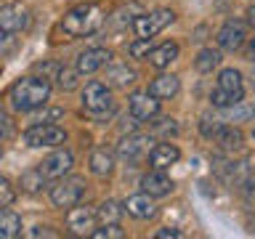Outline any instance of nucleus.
Instances as JSON below:
<instances>
[{"mask_svg": "<svg viewBox=\"0 0 255 239\" xmlns=\"http://www.w3.org/2000/svg\"><path fill=\"white\" fill-rule=\"evenodd\" d=\"M135 69L128 67V64H112V67L107 69V83L115 85V88H128L135 83Z\"/></svg>", "mask_w": 255, "mask_h": 239, "instance_id": "obj_21", "label": "nucleus"}, {"mask_svg": "<svg viewBox=\"0 0 255 239\" xmlns=\"http://www.w3.org/2000/svg\"><path fill=\"white\" fill-rule=\"evenodd\" d=\"M247 24H250V27L255 29V5L247 8Z\"/></svg>", "mask_w": 255, "mask_h": 239, "instance_id": "obj_34", "label": "nucleus"}, {"mask_svg": "<svg viewBox=\"0 0 255 239\" xmlns=\"http://www.w3.org/2000/svg\"><path fill=\"white\" fill-rule=\"evenodd\" d=\"M218 64H221V51L218 48H202V51L197 53V59H194V69L202 72V75H210L213 69H218Z\"/></svg>", "mask_w": 255, "mask_h": 239, "instance_id": "obj_23", "label": "nucleus"}, {"mask_svg": "<svg viewBox=\"0 0 255 239\" xmlns=\"http://www.w3.org/2000/svg\"><path fill=\"white\" fill-rule=\"evenodd\" d=\"M141 189L146 191L149 197H167L173 191V178L165 170H157L154 167V170H149L141 178Z\"/></svg>", "mask_w": 255, "mask_h": 239, "instance_id": "obj_17", "label": "nucleus"}, {"mask_svg": "<svg viewBox=\"0 0 255 239\" xmlns=\"http://www.w3.org/2000/svg\"><path fill=\"white\" fill-rule=\"evenodd\" d=\"M104 24V11L93 3H80L61 19V29L69 37H88Z\"/></svg>", "mask_w": 255, "mask_h": 239, "instance_id": "obj_2", "label": "nucleus"}, {"mask_svg": "<svg viewBox=\"0 0 255 239\" xmlns=\"http://www.w3.org/2000/svg\"><path fill=\"white\" fill-rule=\"evenodd\" d=\"M247 56H250V59H255V37L247 43Z\"/></svg>", "mask_w": 255, "mask_h": 239, "instance_id": "obj_35", "label": "nucleus"}, {"mask_svg": "<svg viewBox=\"0 0 255 239\" xmlns=\"http://www.w3.org/2000/svg\"><path fill=\"white\" fill-rule=\"evenodd\" d=\"M21 234V218L16 213L0 210V239H13Z\"/></svg>", "mask_w": 255, "mask_h": 239, "instance_id": "obj_24", "label": "nucleus"}, {"mask_svg": "<svg viewBox=\"0 0 255 239\" xmlns=\"http://www.w3.org/2000/svg\"><path fill=\"white\" fill-rule=\"evenodd\" d=\"M178 159H181V149L170 141L154 143V146L149 149V162H151V167H157V170H167V167L175 165Z\"/></svg>", "mask_w": 255, "mask_h": 239, "instance_id": "obj_16", "label": "nucleus"}, {"mask_svg": "<svg viewBox=\"0 0 255 239\" xmlns=\"http://www.w3.org/2000/svg\"><path fill=\"white\" fill-rule=\"evenodd\" d=\"M123 213H128L130 218L135 221H149L157 215V205H154V197H149L146 191L143 194H130L123 202Z\"/></svg>", "mask_w": 255, "mask_h": 239, "instance_id": "obj_14", "label": "nucleus"}, {"mask_svg": "<svg viewBox=\"0 0 255 239\" xmlns=\"http://www.w3.org/2000/svg\"><path fill=\"white\" fill-rule=\"evenodd\" d=\"M253 138H255V127H253Z\"/></svg>", "mask_w": 255, "mask_h": 239, "instance_id": "obj_36", "label": "nucleus"}, {"mask_svg": "<svg viewBox=\"0 0 255 239\" xmlns=\"http://www.w3.org/2000/svg\"><path fill=\"white\" fill-rule=\"evenodd\" d=\"M178 237H183L178 229H159L157 231V239H178Z\"/></svg>", "mask_w": 255, "mask_h": 239, "instance_id": "obj_33", "label": "nucleus"}, {"mask_svg": "<svg viewBox=\"0 0 255 239\" xmlns=\"http://www.w3.org/2000/svg\"><path fill=\"white\" fill-rule=\"evenodd\" d=\"M213 138L218 141L223 149H229V151L242 146V130H239V127H234V125H218V130H215Z\"/></svg>", "mask_w": 255, "mask_h": 239, "instance_id": "obj_22", "label": "nucleus"}, {"mask_svg": "<svg viewBox=\"0 0 255 239\" xmlns=\"http://www.w3.org/2000/svg\"><path fill=\"white\" fill-rule=\"evenodd\" d=\"M128 109H130V117L138 120V122H146V120H154L159 112V101L154 96H149L146 91H135L128 99Z\"/></svg>", "mask_w": 255, "mask_h": 239, "instance_id": "obj_11", "label": "nucleus"}, {"mask_svg": "<svg viewBox=\"0 0 255 239\" xmlns=\"http://www.w3.org/2000/svg\"><path fill=\"white\" fill-rule=\"evenodd\" d=\"M178 91H181V80L175 77V75H157V77L149 83V88H146V93L154 96L157 101L173 99Z\"/></svg>", "mask_w": 255, "mask_h": 239, "instance_id": "obj_18", "label": "nucleus"}, {"mask_svg": "<svg viewBox=\"0 0 255 239\" xmlns=\"http://www.w3.org/2000/svg\"><path fill=\"white\" fill-rule=\"evenodd\" d=\"M45 183V175L40 173V170H27L21 175V186L27 189V191H40V186Z\"/></svg>", "mask_w": 255, "mask_h": 239, "instance_id": "obj_29", "label": "nucleus"}, {"mask_svg": "<svg viewBox=\"0 0 255 239\" xmlns=\"http://www.w3.org/2000/svg\"><path fill=\"white\" fill-rule=\"evenodd\" d=\"M88 165H91V173H93V175L107 178V175H112V170H115V154H112L107 146H99V149L91 151Z\"/></svg>", "mask_w": 255, "mask_h": 239, "instance_id": "obj_20", "label": "nucleus"}, {"mask_svg": "<svg viewBox=\"0 0 255 239\" xmlns=\"http://www.w3.org/2000/svg\"><path fill=\"white\" fill-rule=\"evenodd\" d=\"M85 194V186H83V178H67V181H59L56 186H51V202L53 207H61V210H69L75 207Z\"/></svg>", "mask_w": 255, "mask_h": 239, "instance_id": "obj_7", "label": "nucleus"}, {"mask_svg": "<svg viewBox=\"0 0 255 239\" xmlns=\"http://www.w3.org/2000/svg\"><path fill=\"white\" fill-rule=\"evenodd\" d=\"M149 143L151 138L149 135H143V133H133V135H128V138L120 141V146H117V154L125 159V162H141L143 157L149 154Z\"/></svg>", "mask_w": 255, "mask_h": 239, "instance_id": "obj_13", "label": "nucleus"}, {"mask_svg": "<svg viewBox=\"0 0 255 239\" xmlns=\"http://www.w3.org/2000/svg\"><path fill=\"white\" fill-rule=\"evenodd\" d=\"M96 215H99V221H104V223H117L120 215H123V205H117L115 199H107V202L99 205Z\"/></svg>", "mask_w": 255, "mask_h": 239, "instance_id": "obj_25", "label": "nucleus"}, {"mask_svg": "<svg viewBox=\"0 0 255 239\" xmlns=\"http://www.w3.org/2000/svg\"><path fill=\"white\" fill-rule=\"evenodd\" d=\"M173 19H175V13L170 8H157L151 13H138L133 19V32H135V37H154L167 24H173Z\"/></svg>", "mask_w": 255, "mask_h": 239, "instance_id": "obj_6", "label": "nucleus"}, {"mask_svg": "<svg viewBox=\"0 0 255 239\" xmlns=\"http://www.w3.org/2000/svg\"><path fill=\"white\" fill-rule=\"evenodd\" d=\"M91 237H96V239H123L125 231L120 229V223H104L101 229L91 231Z\"/></svg>", "mask_w": 255, "mask_h": 239, "instance_id": "obj_26", "label": "nucleus"}, {"mask_svg": "<svg viewBox=\"0 0 255 239\" xmlns=\"http://www.w3.org/2000/svg\"><path fill=\"white\" fill-rule=\"evenodd\" d=\"M112 91L104 83L99 80H93V83H88L83 88V107L85 112H91V115H101V112H109L112 109Z\"/></svg>", "mask_w": 255, "mask_h": 239, "instance_id": "obj_8", "label": "nucleus"}, {"mask_svg": "<svg viewBox=\"0 0 255 239\" xmlns=\"http://www.w3.org/2000/svg\"><path fill=\"white\" fill-rule=\"evenodd\" d=\"M29 237H59V234H56V231H51V226H35V229H32L29 231Z\"/></svg>", "mask_w": 255, "mask_h": 239, "instance_id": "obj_32", "label": "nucleus"}, {"mask_svg": "<svg viewBox=\"0 0 255 239\" xmlns=\"http://www.w3.org/2000/svg\"><path fill=\"white\" fill-rule=\"evenodd\" d=\"M215 40H218V48H223V51H239L247 40V24L239 19L223 21V27L218 29V37Z\"/></svg>", "mask_w": 255, "mask_h": 239, "instance_id": "obj_10", "label": "nucleus"}, {"mask_svg": "<svg viewBox=\"0 0 255 239\" xmlns=\"http://www.w3.org/2000/svg\"><path fill=\"white\" fill-rule=\"evenodd\" d=\"M178 53H181L178 43L167 40V43L157 45V48H151V51L146 53V61H149L154 69H165V67H170V64H173L175 59H178Z\"/></svg>", "mask_w": 255, "mask_h": 239, "instance_id": "obj_19", "label": "nucleus"}, {"mask_svg": "<svg viewBox=\"0 0 255 239\" xmlns=\"http://www.w3.org/2000/svg\"><path fill=\"white\" fill-rule=\"evenodd\" d=\"M11 135H13V122H11L5 115H0V143L8 141Z\"/></svg>", "mask_w": 255, "mask_h": 239, "instance_id": "obj_31", "label": "nucleus"}, {"mask_svg": "<svg viewBox=\"0 0 255 239\" xmlns=\"http://www.w3.org/2000/svg\"><path fill=\"white\" fill-rule=\"evenodd\" d=\"M112 61V51H107V48H88V51H83L77 56V72L80 75H93V72L104 69L107 64Z\"/></svg>", "mask_w": 255, "mask_h": 239, "instance_id": "obj_15", "label": "nucleus"}, {"mask_svg": "<svg viewBox=\"0 0 255 239\" xmlns=\"http://www.w3.org/2000/svg\"><path fill=\"white\" fill-rule=\"evenodd\" d=\"M77 77H80V72H77V69H67V67H61L59 75H56L61 91H72V88L77 85Z\"/></svg>", "mask_w": 255, "mask_h": 239, "instance_id": "obj_28", "label": "nucleus"}, {"mask_svg": "<svg viewBox=\"0 0 255 239\" xmlns=\"http://www.w3.org/2000/svg\"><path fill=\"white\" fill-rule=\"evenodd\" d=\"M21 138L32 149H53V146L67 143V130L59 125H51V122H37V125L27 127Z\"/></svg>", "mask_w": 255, "mask_h": 239, "instance_id": "obj_4", "label": "nucleus"}, {"mask_svg": "<svg viewBox=\"0 0 255 239\" xmlns=\"http://www.w3.org/2000/svg\"><path fill=\"white\" fill-rule=\"evenodd\" d=\"M0 157H3V149H0Z\"/></svg>", "mask_w": 255, "mask_h": 239, "instance_id": "obj_37", "label": "nucleus"}, {"mask_svg": "<svg viewBox=\"0 0 255 239\" xmlns=\"http://www.w3.org/2000/svg\"><path fill=\"white\" fill-rule=\"evenodd\" d=\"M96 221H99V215H96V210L91 205H75L69 207L67 213V226L75 231V234H88L91 237V231L96 229Z\"/></svg>", "mask_w": 255, "mask_h": 239, "instance_id": "obj_12", "label": "nucleus"}, {"mask_svg": "<svg viewBox=\"0 0 255 239\" xmlns=\"http://www.w3.org/2000/svg\"><path fill=\"white\" fill-rule=\"evenodd\" d=\"M151 37H135V43H130V56L133 59H146V53L151 51Z\"/></svg>", "mask_w": 255, "mask_h": 239, "instance_id": "obj_30", "label": "nucleus"}, {"mask_svg": "<svg viewBox=\"0 0 255 239\" xmlns=\"http://www.w3.org/2000/svg\"><path fill=\"white\" fill-rule=\"evenodd\" d=\"M242 99H245L242 72L234 69V67L221 69L218 85H215V91L210 93V104H213V107H218V109H229V107H237V104H242Z\"/></svg>", "mask_w": 255, "mask_h": 239, "instance_id": "obj_3", "label": "nucleus"}, {"mask_svg": "<svg viewBox=\"0 0 255 239\" xmlns=\"http://www.w3.org/2000/svg\"><path fill=\"white\" fill-rule=\"evenodd\" d=\"M8 99H11V107L16 112H35L45 107L48 99H51V83L45 77H35V75L21 77L11 85Z\"/></svg>", "mask_w": 255, "mask_h": 239, "instance_id": "obj_1", "label": "nucleus"}, {"mask_svg": "<svg viewBox=\"0 0 255 239\" xmlns=\"http://www.w3.org/2000/svg\"><path fill=\"white\" fill-rule=\"evenodd\" d=\"M72 165H75V157H72V151L69 149H56L53 154H48L43 162L37 165V170L45 175V178H64L69 170H72Z\"/></svg>", "mask_w": 255, "mask_h": 239, "instance_id": "obj_9", "label": "nucleus"}, {"mask_svg": "<svg viewBox=\"0 0 255 239\" xmlns=\"http://www.w3.org/2000/svg\"><path fill=\"white\" fill-rule=\"evenodd\" d=\"M13 202H16V189L11 186V181L0 175V210H5V207H11Z\"/></svg>", "mask_w": 255, "mask_h": 239, "instance_id": "obj_27", "label": "nucleus"}, {"mask_svg": "<svg viewBox=\"0 0 255 239\" xmlns=\"http://www.w3.org/2000/svg\"><path fill=\"white\" fill-rule=\"evenodd\" d=\"M32 27V11L27 8V3L13 0V3L0 5V32L16 35V32H27Z\"/></svg>", "mask_w": 255, "mask_h": 239, "instance_id": "obj_5", "label": "nucleus"}]
</instances>
